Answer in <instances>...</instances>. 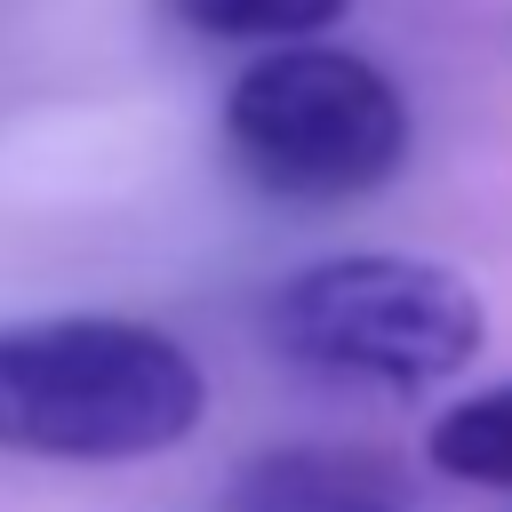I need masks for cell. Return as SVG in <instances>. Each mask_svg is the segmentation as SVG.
<instances>
[{
  "mask_svg": "<svg viewBox=\"0 0 512 512\" xmlns=\"http://www.w3.org/2000/svg\"><path fill=\"white\" fill-rule=\"evenodd\" d=\"M176 32L200 40H320L352 0H152Z\"/></svg>",
  "mask_w": 512,
  "mask_h": 512,
  "instance_id": "cell-6",
  "label": "cell"
},
{
  "mask_svg": "<svg viewBox=\"0 0 512 512\" xmlns=\"http://www.w3.org/2000/svg\"><path fill=\"white\" fill-rule=\"evenodd\" d=\"M208 416L200 360L120 312H48L0 328V448L48 464H136Z\"/></svg>",
  "mask_w": 512,
  "mask_h": 512,
  "instance_id": "cell-1",
  "label": "cell"
},
{
  "mask_svg": "<svg viewBox=\"0 0 512 512\" xmlns=\"http://www.w3.org/2000/svg\"><path fill=\"white\" fill-rule=\"evenodd\" d=\"M424 456H432L448 480H472V488H512V384H488V392L456 400V408L432 424Z\"/></svg>",
  "mask_w": 512,
  "mask_h": 512,
  "instance_id": "cell-5",
  "label": "cell"
},
{
  "mask_svg": "<svg viewBox=\"0 0 512 512\" xmlns=\"http://www.w3.org/2000/svg\"><path fill=\"white\" fill-rule=\"evenodd\" d=\"M232 160L280 200H360L408 160V96L328 40H272L224 96Z\"/></svg>",
  "mask_w": 512,
  "mask_h": 512,
  "instance_id": "cell-3",
  "label": "cell"
},
{
  "mask_svg": "<svg viewBox=\"0 0 512 512\" xmlns=\"http://www.w3.org/2000/svg\"><path fill=\"white\" fill-rule=\"evenodd\" d=\"M224 512H416V488L392 456L344 440H288L232 472Z\"/></svg>",
  "mask_w": 512,
  "mask_h": 512,
  "instance_id": "cell-4",
  "label": "cell"
},
{
  "mask_svg": "<svg viewBox=\"0 0 512 512\" xmlns=\"http://www.w3.org/2000/svg\"><path fill=\"white\" fill-rule=\"evenodd\" d=\"M264 336L288 368H312L336 384L424 392L480 352L488 312L472 280L432 256L352 248V256H320L288 272L264 296Z\"/></svg>",
  "mask_w": 512,
  "mask_h": 512,
  "instance_id": "cell-2",
  "label": "cell"
}]
</instances>
